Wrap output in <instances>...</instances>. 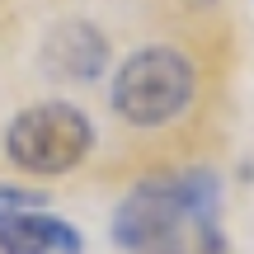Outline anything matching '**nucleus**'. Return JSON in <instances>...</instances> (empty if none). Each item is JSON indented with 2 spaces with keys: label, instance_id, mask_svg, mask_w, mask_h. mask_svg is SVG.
I'll return each instance as SVG.
<instances>
[{
  "label": "nucleus",
  "instance_id": "1",
  "mask_svg": "<svg viewBox=\"0 0 254 254\" xmlns=\"http://www.w3.org/2000/svg\"><path fill=\"white\" fill-rule=\"evenodd\" d=\"M193 66L174 47H146L127 57L118 80H113V109L136 127H155L179 118L193 104Z\"/></svg>",
  "mask_w": 254,
  "mask_h": 254
},
{
  "label": "nucleus",
  "instance_id": "2",
  "mask_svg": "<svg viewBox=\"0 0 254 254\" xmlns=\"http://www.w3.org/2000/svg\"><path fill=\"white\" fill-rule=\"evenodd\" d=\"M90 118L75 104H33L5 132V151L28 174H66L90 155Z\"/></svg>",
  "mask_w": 254,
  "mask_h": 254
},
{
  "label": "nucleus",
  "instance_id": "3",
  "mask_svg": "<svg viewBox=\"0 0 254 254\" xmlns=\"http://www.w3.org/2000/svg\"><path fill=\"white\" fill-rule=\"evenodd\" d=\"M184 221L174 184H141L113 217V240L123 250H160Z\"/></svg>",
  "mask_w": 254,
  "mask_h": 254
},
{
  "label": "nucleus",
  "instance_id": "4",
  "mask_svg": "<svg viewBox=\"0 0 254 254\" xmlns=\"http://www.w3.org/2000/svg\"><path fill=\"white\" fill-rule=\"evenodd\" d=\"M109 62V38L94 24H57L52 38L43 43V66L52 80H94Z\"/></svg>",
  "mask_w": 254,
  "mask_h": 254
},
{
  "label": "nucleus",
  "instance_id": "5",
  "mask_svg": "<svg viewBox=\"0 0 254 254\" xmlns=\"http://www.w3.org/2000/svg\"><path fill=\"white\" fill-rule=\"evenodd\" d=\"M0 254H80V231L38 207L0 217Z\"/></svg>",
  "mask_w": 254,
  "mask_h": 254
},
{
  "label": "nucleus",
  "instance_id": "6",
  "mask_svg": "<svg viewBox=\"0 0 254 254\" xmlns=\"http://www.w3.org/2000/svg\"><path fill=\"white\" fill-rule=\"evenodd\" d=\"M33 202H43V198H38V193H24V189H0V217L24 212V207H33Z\"/></svg>",
  "mask_w": 254,
  "mask_h": 254
}]
</instances>
